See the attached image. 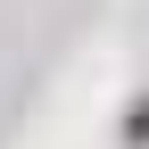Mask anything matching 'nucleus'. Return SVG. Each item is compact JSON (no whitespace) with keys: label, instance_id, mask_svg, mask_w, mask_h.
<instances>
[{"label":"nucleus","instance_id":"obj_1","mask_svg":"<svg viewBox=\"0 0 149 149\" xmlns=\"http://www.w3.org/2000/svg\"><path fill=\"white\" fill-rule=\"evenodd\" d=\"M124 133H133V141H149V108H141V116H133V124H124Z\"/></svg>","mask_w":149,"mask_h":149}]
</instances>
